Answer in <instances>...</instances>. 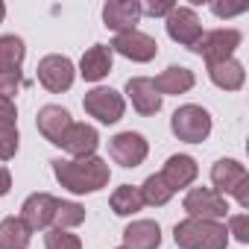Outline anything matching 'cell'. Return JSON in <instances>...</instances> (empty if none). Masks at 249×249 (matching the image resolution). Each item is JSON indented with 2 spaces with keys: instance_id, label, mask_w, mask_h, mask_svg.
<instances>
[{
  "instance_id": "obj_1",
  "label": "cell",
  "mask_w": 249,
  "mask_h": 249,
  "mask_svg": "<svg viewBox=\"0 0 249 249\" xmlns=\"http://www.w3.org/2000/svg\"><path fill=\"white\" fill-rule=\"evenodd\" d=\"M53 173L59 179L62 188H68L71 194H94L100 188L108 185L111 170L103 159L88 156V159H56L53 161Z\"/></svg>"
},
{
  "instance_id": "obj_2",
  "label": "cell",
  "mask_w": 249,
  "mask_h": 249,
  "mask_svg": "<svg viewBox=\"0 0 249 249\" xmlns=\"http://www.w3.org/2000/svg\"><path fill=\"white\" fill-rule=\"evenodd\" d=\"M173 240L179 249H226L229 231L217 220H182L173 229Z\"/></svg>"
},
{
  "instance_id": "obj_3",
  "label": "cell",
  "mask_w": 249,
  "mask_h": 249,
  "mask_svg": "<svg viewBox=\"0 0 249 249\" xmlns=\"http://www.w3.org/2000/svg\"><path fill=\"white\" fill-rule=\"evenodd\" d=\"M211 182L217 194H231L240 208H249V173L234 159H220L211 167Z\"/></svg>"
},
{
  "instance_id": "obj_4",
  "label": "cell",
  "mask_w": 249,
  "mask_h": 249,
  "mask_svg": "<svg viewBox=\"0 0 249 249\" xmlns=\"http://www.w3.org/2000/svg\"><path fill=\"white\" fill-rule=\"evenodd\" d=\"M170 129L185 144H202L211 132V114L202 106H182L170 117Z\"/></svg>"
},
{
  "instance_id": "obj_5",
  "label": "cell",
  "mask_w": 249,
  "mask_h": 249,
  "mask_svg": "<svg viewBox=\"0 0 249 249\" xmlns=\"http://www.w3.org/2000/svg\"><path fill=\"white\" fill-rule=\"evenodd\" d=\"M240 33L237 30H211V33H202V38L191 47L196 56H202L208 65H217V62H226L231 59V53L240 47Z\"/></svg>"
},
{
  "instance_id": "obj_6",
  "label": "cell",
  "mask_w": 249,
  "mask_h": 249,
  "mask_svg": "<svg viewBox=\"0 0 249 249\" xmlns=\"http://www.w3.org/2000/svg\"><path fill=\"white\" fill-rule=\"evenodd\" d=\"M185 211H188V217H194V220H223L226 214H229V202H226V196L223 194H217L214 188H194V191H188V196H185Z\"/></svg>"
},
{
  "instance_id": "obj_7",
  "label": "cell",
  "mask_w": 249,
  "mask_h": 249,
  "mask_svg": "<svg viewBox=\"0 0 249 249\" xmlns=\"http://www.w3.org/2000/svg\"><path fill=\"white\" fill-rule=\"evenodd\" d=\"M85 111L91 117H97L100 123H117L123 117V108H126V103H123V97L114 91V88H91L82 100Z\"/></svg>"
},
{
  "instance_id": "obj_8",
  "label": "cell",
  "mask_w": 249,
  "mask_h": 249,
  "mask_svg": "<svg viewBox=\"0 0 249 249\" xmlns=\"http://www.w3.org/2000/svg\"><path fill=\"white\" fill-rule=\"evenodd\" d=\"M147 153H150V147H147L144 135H138V132H120V135H114L108 141V156L120 167H138V164H144Z\"/></svg>"
},
{
  "instance_id": "obj_9",
  "label": "cell",
  "mask_w": 249,
  "mask_h": 249,
  "mask_svg": "<svg viewBox=\"0 0 249 249\" xmlns=\"http://www.w3.org/2000/svg\"><path fill=\"white\" fill-rule=\"evenodd\" d=\"M38 82L53 94L68 91L73 85V62L68 56H44L38 62Z\"/></svg>"
},
{
  "instance_id": "obj_10",
  "label": "cell",
  "mask_w": 249,
  "mask_h": 249,
  "mask_svg": "<svg viewBox=\"0 0 249 249\" xmlns=\"http://www.w3.org/2000/svg\"><path fill=\"white\" fill-rule=\"evenodd\" d=\"M111 53H120V56H126V59H132V62H150V59H156L159 44H156L153 36H147V33H141V30H132V33L114 36Z\"/></svg>"
},
{
  "instance_id": "obj_11",
  "label": "cell",
  "mask_w": 249,
  "mask_h": 249,
  "mask_svg": "<svg viewBox=\"0 0 249 249\" xmlns=\"http://www.w3.org/2000/svg\"><path fill=\"white\" fill-rule=\"evenodd\" d=\"M167 36L191 50V47L202 38V24H199L196 12H194L191 6H176V9L167 15Z\"/></svg>"
},
{
  "instance_id": "obj_12",
  "label": "cell",
  "mask_w": 249,
  "mask_h": 249,
  "mask_svg": "<svg viewBox=\"0 0 249 249\" xmlns=\"http://www.w3.org/2000/svg\"><path fill=\"white\" fill-rule=\"evenodd\" d=\"M141 3L138 0H108L103 6V24L108 30H114L117 36L120 33H132L141 21Z\"/></svg>"
},
{
  "instance_id": "obj_13",
  "label": "cell",
  "mask_w": 249,
  "mask_h": 249,
  "mask_svg": "<svg viewBox=\"0 0 249 249\" xmlns=\"http://www.w3.org/2000/svg\"><path fill=\"white\" fill-rule=\"evenodd\" d=\"M36 126H38V132H41L50 144L62 147V144H65L68 129L73 126V120H71V111H68V108H62V106H44V108H38Z\"/></svg>"
},
{
  "instance_id": "obj_14",
  "label": "cell",
  "mask_w": 249,
  "mask_h": 249,
  "mask_svg": "<svg viewBox=\"0 0 249 249\" xmlns=\"http://www.w3.org/2000/svg\"><path fill=\"white\" fill-rule=\"evenodd\" d=\"M59 208V199L53 194H33L24 199L21 205V220L36 231V229H47L53 223V214Z\"/></svg>"
},
{
  "instance_id": "obj_15",
  "label": "cell",
  "mask_w": 249,
  "mask_h": 249,
  "mask_svg": "<svg viewBox=\"0 0 249 249\" xmlns=\"http://www.w3.org/2000/svg\"><path fill=\"white\" fill-rule=\"evenodd\" d=\"M18 108L12 100L0 97V161H9L18 153Z\"/></svg>"
},
{
  "instance_id": "obj_16",
  "label": "cell",
  "mask_w": 249,
  "mask_h": 249,
  "mask_svg": "<svg viewBox=\"0 0 249 249\" xmlns=\"http://www.w3.org/2000/svg\"><path fill=\"white\" fill-rule=\"evenodd\" d=\"M126 94H129V100H132V106H135L138 114H156L161 108V94L156 91V85H153L150 76L129 79L126 82Z\"/></svg>"
},
{
  "instance_id": "obj_17",
  "label": "cell",
  "mask_w": 249,
  "mask_h": 249,
  "mask_svg": "<svg viewBox=\"0 0 249 249\" xmlns=\"http://www.w3.org/2000/svg\"><path fill=\"white\" fill-rule=\"evenodd\" d=\"M123 246L126 249H159L161 229L156 220H135L123 229Z\"/></svg>"
},
{
  "instance_id": "obj_18",
  "label": "cell",
  "mask_w": 249,
  "mask_h": 249,
  "mask_svg": "<svg viewBox=\"0 0 249 249\" xmlns=\"http://www.w3.org/2000/svg\"><path fill=\"white\" fill-rule=\"evenodd\" d=\"M196 173H199V167H196V161H194L191 156H170L167 164H164V170H161L159 176H161V179L167 182V188L176 194L179 188L194 185Z\"/></svg>"
},
{
  "instance_id": "obj_19",
  "label": "cell",
  "mask_w": 249,
  "mask_h": 249,
  "mask_svg": "<svg viewBox=\"0 0 249 249\" xmlns=\"http://www.w3.org/2000/svg\"><path fill=\"white\" fill-rule=\"evenodd\" d=\"M97 144H100V135L94 126H88V123H73V126L68 129L65 135V150L73 156V159H88L97 153Z\"/></svg>"
},
{
  "instance_id": "obj_20",
  "label": "cell",
  "mask_w": 249,
  "mask_h": 249,
  "mask_svg": "<svg viewBox=\"0 0 249 249\" xmlns=\"http://www.w3.org/2000/svg\"><path fill=\"white\" fill-rule=\"evenodd\" d=\"M108 71H111V47H106V44H94L91 50H85V56H82V62H79V73H82V79H88V82H100L103 76H108Z\"/></svg>"
},
{
  "instance_id": "obj_21",
  "label": "cell",
  "mask_w": 249,
  "mask_h": 249,
  "mask_svg": "<svg viewBox=\"0 0 249 249\" xmlns=\"http://www.w3.org/2000/svg\"><path fill=\"white\" fill-rule=\"evenodd\" d=\"M208 76L223 91H240L243 82H246V71H243V65L237 59H226V62L208 65Z\"/></svg>"
},
{
  "instance_id": "obj_22",
  "label": "cell",
  "mask_w": 249,
  "mask_h": 249,
  "mask_svg": "<svg viewBox=\"0 0 249 249\" xmlns=\"http://www.w3.org/2000/svg\"><path fill=\"white\" fill-rule=\"evenodd\" d=\"M194 71H188V68H182V65H170L164 73H159L156 79H153V85H156V91L164 97V94H185V91H191L194 88Z\"/></svg>"
},
{
  "instance_id": "obj_23",
  "label": "cell",
  "mask_w": 249,
  "mask_h": 249,
  "mask_svg": "<svg viewBox=\"0 0 249 249\" xmlns=\"http://www.w3.org/2000/svg\"><path fill=\"white\" fill-rule=\"evenodd\" d=\"M33 229L21 217H6L0 223V249H27Z\"/></svg>"
},
{
  "instance_id": "obj_24",
  "label": "cell",
  "mask_w": 249,
  "mask_h": 249,
  "mask_svg": "<svg viewBox=\"0 0 249 249\" xmlns=\"http://www.w3.org/2000/svg\"><path fill=\"white\" fill-rule=\"evenodd\" d=\"M24 53L27 47L18 36H0V73H21Z\"/></svg>"
},
{
  "instance_id": "obj_25",
  "label": "cell",
  "mask_w": 249,
  "mask_h": 249,
  "mask_svg": "<svg viewBox=\"0 0 249 249\" xmlns=\"http://www.w3.org/2000/svg\"><path fill=\"white\" fill-rule=\"evenodd\" d=\"M144 208V199H141V191L132 188V185H120L114 194H111V211L117 217H129L135 211Z\"/></svg>"
},
{
  "instance_id": "obj_26",
  "label": "cell",
  "mask_w": 249,
  "mask_h": 249,
  "mask_svg": "<svg viewBox=\"0 0 249 249\" xmlns=\"http://www.w3.org/2000/svg\"><path fill=\"white\" fill-rule=\"evenodd\" d=\"M141 191V199H144V205H167L170 199H173V191L167 188V182L156 173V176H147L144 179V185L138 188Z\"/></svg>"
},
{
  "instance_id": "obj_27",
  "label": "cell",
  "mask_w": 249,
  "mask_h": 249,
  "mask_svg": "<svg viewBox=\"0 0 249 249\" xmlns=\"http://www.w3.org/2000/svg\"><path fill=\"white\" fill-rule=\"evenodd\" d=\"M85 220V208L79 205V202H65V199H59V208H56V214H53V223H56V229H73V226H79Z\"/></svg>"
},
{
  "instance_id": "obj_28",
  "label": "cell",
  "mask_w": 249,
  "mask_h": 249,
  "mask_svg": "<svg viewBox=\"0 0 249 249\" xmlns=\"http://www.w3.org/2000/svg\"><path fill=\"white\" fill-rule=\"evenodd\" d=\"M44 246L47 249H82V240L65 229H50L44 234Z\"/></svg>"
},
{
  "instance_id": "obj_29",
  "label": "cell",
  "mask_w": 249,
  "mask_h": 249,
  "mask_svg": "<svg viewBox=\"0 0 249 249\" xmlns=\"http://www.w3.org/2000/svg\"><path fill=\"white\" fill-rule=\"evenodd\" d=\"M229 234H234L240 243H249V214L229 217Z\"/></svg>"
},
{
  "instance_id": "obj_30",
  "label": "cell",
  "mask_w": 249,
  "mask_h": 249,
  "mask_svg": "<svg viewBox=\"0 0 249 249\" xmlns=\"http://www.w3.org/2000/svg\"><path fill=\"white\" fill-rule=\"evenodd\" d=\"M18 88H21V73H0V97L3 100H12Z\"/></svg>"
},
{
  "instance_id": "obj_31",
  "label": "cell",
  "mask_w": 249,
  "mask_h": 249,
  "mask_svg": "<svg viewBox=\"0 0 249 249\" xmlns=\"http://www.w3.org/2000/svg\"><path fill=\"white\" fill-rule=\"evenodd\" d=\"M176 6L173 3H147V6H141V12L144 15H150V18H161V15H170Z\"/></svg>"
},
{
  "instance_id": "obj_32",
  "label": "cell",
  "mask_w": 249,
  "mask_h": 249,
  "mask_svg": "<svg viewBox=\"0 0 249 249\" xmlns=\"http://www.w3.org/2000/svg\"><path fill=\"white\" fill-rule=\"evenodd\" d=\"M9 188H12V176H9V170L3 164H0V196L9 194Z\"/></svg>"
},
{
  "instance_id": "obj_33",
  "label": "cell",
  "mask_w": 249,
  "mask_h": 249,
  "mask_svg": "<svg viewBox=\"0 0 249 249\" xmlns=\"http://www.w3.org/2000/svg\"><path fill=\"white\" fill-rule=\"evenodd\" d=\"M214 12L223 18V15H237V12H243V6H234V9H226V6H214Z\"/></svg>"
},
{
  "instance_id": "obj_34",
  "label": "cell",
  "mask_w": 249,
  "mask_h": 249,
  "mask_svg": "<svg viewBox=\"0 0 249 249\" xmlns=\"http://www.w3.org/2000/svg\"><path fill=\"white\" fill-rule=\"evenodd\" d=\"M3 18H6V6L0 3V24H3Z\"/></svg>"
},
{
  "instance_id": "obj_35",
  "label": "cell",
  "mask_w": 249,
  "mask_h": 249,
  "mask_svg": "<svg viewBox=\"0 0 249 249\" xmlns=\"http://www.w3.org/2000/svg\"><path fill=\"white\" fill-rule=\"evenodd\" d=\"M120 249H126V246H120Z\"/></svg>"
}]
</instances>
